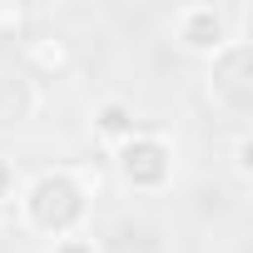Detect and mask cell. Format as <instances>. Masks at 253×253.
<instances>
[{"label":"cell","mask_w":253,"mask_h":253,"mask_svg":"<svg viewBox=\"0 0 253 253\" xmlns=\"http://www.w3.org/2000/svg\"><path fill=\"white\" fill-rule=\"evenodd\" d=\"M10 184H15V169H10L5 159H0V204H5V199H10Z\"/></svg>","instance_id":"cell-10"},{"label":"cell","mask_w":253,"mask_h":253,"mask_svg":"<svg viewBox=\"0 0 253 253\" xmlns=\"http://www.w3.org/2000/svg\"><path fill=\"white\" fill-rule=\"evenodd\" d=\"M35 114V84L25 75L0 70V124H20Z\"/></svg>","instance_id":"cell-5"},{"label":"cell","mask_w":253,"mask_h":253,"mask_svg":"<svg viewBox=\"0 0 253 253\" xmlns=\"http://www.w3.org/2000/svg\"><path fill=\"white\" fill-rule=\"evenodd\" d=\"M233 169H238V179H248V134L233 139Z\"/></svg>","instance_id":"cell-8"},{"label":"cell","mask_w":253,"mask_h":253,"mask_svg":"<svg viewBox=\"0 0 253 253\" xmlns=\"http://www.w3.org/2000/svg\"><path fill=\"white\" fill-rule=\"evenodd\" d=\"M25 25H30V10H25V5H15V0H10V5H0V35H10V40L20 35V40H25Z\"/></svg>","instance_id":"cell-7"},{"label":"cell","mask_w":253,"mask_h":253,"mask_svg":"<svg viewBox=\"0 0 253 253\" xmlns=\"http://www.w3.org/2000/svg\"><path fill=\"white\" fill-rule=\"evenodd\" d=\"M119 174L134 189H159L169 179V144L159 134H129L119 144Z\"/></svg>","instance_id":"cell-2"},{"label":"cell","mask_w":253,"mask_h":253,"mask_svg":"<svg viewBox=\"0 0 253 253\" xmlns=\"http://www.w3.org/2000/svg\"><path fill=\"white\" fill-rule=\"evenodd\" d=\"M55 253H94L89 238H55Z\"/></svg>","instance_id":"cell-9"},{"label":"cell","mask_w":253,"mask_h":253,"mask_svg":"<svg viewBox=\"0 0 253 253\" xmlns=\"http://www.w3.org/2000/svg\"><path fill=\"white\" fill-rule=\"evenodd\" d=\"M20 60H25V70L55 80V75L70 70V40H65V35H50V30H35V35H25Z\"/></svg>","instance_id":"cell-4"},{"label":"cell","mask_w":253,"mask_h":253,"mask_svg":"<svg viewBox=\"0 0 253 253\" xmlns=\"http://www.w3.org/2000/svg\"><path fill=\"white\" fill-rule=\"evenodd\" d=\"M80 213H84V194H80V184L70 174H40L30 184V194H25V218L35 228L55 233V238H65L80 223Z\"/></svg>","instance_id":"cell-1"},{"label":"cell","mask_w":253,"mask_h":253,"mask_svg":"<svg viewBox=\"0 0 253 253\" xmlns=\"http://www.w3.org/2000/svg\"><path fill=\"white\" fill-rule=\"evenodd\" d=\"M99 134H114V139L124 144V139H129V134H139V129H134L129 109H124L119 99H109V104H99Z\"/></svg>","instance_id":"cell-6"},{"label":"cell","mask_w":253,"mask_h":253,"mask_svg":"<svg viewBox=\"0 0 253 253\" xmlns=\"http://www.w3.org/2000/svg\"><path fill=\"white\" fill-rule=\"evenodd\" d=\"M174 40L184 50H199V55H218L223 45H233L228 35V15L213 10V5H184L174 15Z\"/></svg>","instance_id":"cell-3"}]
</instances>
